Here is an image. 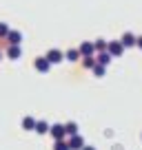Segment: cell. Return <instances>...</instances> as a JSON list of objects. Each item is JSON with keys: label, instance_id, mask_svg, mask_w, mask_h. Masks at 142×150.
I'll return each instance as SVG.
<instances>
[{"label": "cell", "instance_id": "6da1fadb", "mask_svg": "<svg viewBox=\"0 0 142 150\" xmlns=\"http://www.w3.org/2000/svg\"><path fill=\"white\" fill-rule=\"evenodd\" d=\"M107 51L111 53V57H120L124 53V47H122V42L120 40H111L109 44H107Z\"/></svg>", "mask_w": 142, "mask_h": 150}, {"label": "cell", "instance_id": "7a4b0ae2", "mask_svg": "<svg viewBox=\"0 0 142 150\" xmlns=\"http://www.w3.org/2000/svg\"><path fill=\"white\" fill-rule=\"evenodd\" d=\"M44 57L49 60V64H60V62L65 60V53H62L60 49H51V51H47Z\"/></svg>", "mask_w": 142, "mask_h": 150}, {"label": "cell", "instance_id": "3957f363", "mask_svg": "<svg viewBox=\"0 0 142 150\" xmlns=\"http://www.w3.org/2000/svg\"><path fill=\"white\" fill-rule=\"evenodd\" d=\"M49 132H51V137L53 139H65L67 137V130H65V124H53L51 128H49Z\"/></svg>", "mask_w": 142, "mask_h": 150}, {"label": "cell", "instance_id": "277c9868", "mask_svg": "<svg viewBox=\"0 0 142 150\" xmlns=\"http://www.w3.org/2000/svg\"><path fill=\"white\" fill-rule=\"evenodd\" d=\"M67 144H69V150H82L85 148V139H82L80 135H73L67 139Z\"/></svg>", "mask_w": 142, "mask_h": 150}, {"label": "cell", "instance_id": "5b68a950", "mask_svg": "<svg viewBox=\"0 0 142 150\" xmlns=\"http://www.w3.org/2000/svg\"><path fill=\"white\" fill-rule=\"evenodd\" d=\"M78 51H80V55H82V57H91V55H95L93 42H82L80 47H78Z\"/></svg>", "mask_w": 142, "mask_h": 150}, {"label": "cell", "instance_id": "8992f818", "mask_svg": "<svg viewBox=\"0 0 142 150\" xmlns=\"http://www.w3.org/2000/svg\"><path fill=\"white\" fill-rule=\"evenodd\" d=\"M33 66H36V71H40V73H47L49 69H51V64H49L47 57H36V62H33Z\"/></svg>", "mask_w": 142, "mask_h": 150}, {"label": "cell", "instance_id": "52a82bcc", "mask_svg": "<svg viewBox=\"0 0 142 150\" xmlns=\"http://www.w3.org/2000/svg\"><path fill=\"white\" fill-rule=\"evenodd\" d=\"M5 40H7V44H16V47H20V42H22V33H20V31H9Z\"/></svg>", "mask_w": 142, "mask_h": 150}, {"label": "cell", "instance_id": "ba28073f", "mask_svg": "<svg viewBox=\"0 0 142 150\" xmlns=\"http://www.w3.org/2000/svg\"><path fill=\"white\" fill-rule=\"evenodd\" d=\"M20 55H22V49L20 47H16V44H9V47H7V57H9V60H18Z\"/></svg>", "mask_w": 142, "mask_h": 150}, {"label": "cell", "instance_id": "9c48e42d", "mask_svg": "<svg viewBox=\"0 0 142 150\" xmlns=\"http://www.w3.org/2000/svg\"><path fill=\"white\" fill-rule=\"evenodd\" d=\"M136 40H138V38L133 35V33H124V35L120 38V42H122V47H124V49H129V47H136Z\"/></svg>", "mask_w": 142, "mask_h": 150}, {"label": "cell", "instance_id": "30bf717a", "mask_svg": "<svg viewBox=\"0 0 142 150\" xmlns=\"http://www.w3.org/2000/svg\"><path fill=\"white\" fill-rule=\"evenodd\" d=\"M95 62H98V64H102V66H107V64L111 62V53H109V51L95 53Z\"/></svg>", "mask_w": 142, "mask_h": 150}, {"label": "cell", "instance_id": "8fae6325", "mask_svg": "<svg viewBox=\"0 0 142 150\" xmlns=\"http://www.w3.org/2000/svg\"><path fill=\"white\" fill-rule=\"evenodd\" d=\"M80 51H78V49H69V51L65 53V60H69V62H78L80 60Z\"/></svg>", "mask_w": 142, "mask_h": 150}, {"label": "cell", "instance_id": "7c38bea8", "mask_svg": "<svg viewBox=\"0 0 142 150\" xmlns=\"http://www.w3.org/2000/svg\"><path fill=\"white\" fill-rule=\"evenodd\" d=\"M107 40H104V38H98V40H95L93 42V49H95V53H102V51H107Z\"/></svg>", "mask_w": 142, "mask_h": 150}, {"label": "cell", "instance_id": "4fadbf2b", "mask_svg": "<svg viewBox=\"0 0 142 150\" xmlns=\"http://www.w3.org/2000/svg\"><path fill=\"white\" fill-rule=\"evenodd\" d=\"M49 128H51V126H49L47 122H36V128H33V130L38 132V135H47Z\"/></svg>", "mask_w": 142, "mask_h": 150}, {"label": "cell", "instance_id": "5bb4252c", "mask_svg": "<svg viewBox=\"0 0 142 150\" xmlns=\"http://www.w3.org/2000/svg\"><path fill=\"white\" fill-rule=\"evenodd\" d=\"M65 130H67V135H69V137L78 135V124H76V122H69V124H65Z\"/></svg>", "mask_w": 142, "mask_h": 150}, {"label": "cell", "instance_id": "9a60e30c", "mask_svg": "<svg viewBox=\"0 0 142 150\" xmlns=\"http://www.w3.org/2000/svg\"><path fill=\"white\" fill-rule=\"evenodd\" d=\"M22 128L24 130H33V128H36V119L33 117H24L22 119Z\"/></svg>", "mask_w": 142, "mask_h": 150}, {"label": "cell", "instance_id": "2e32d148", "mask_svg": "<svg viewBox=\"0 0 142 150\" xmlns=\"http://www.w3.org/2000/svg\"><path fill=\"white\" fill-rule=\"evenodd\" d=\"M82 66H85V69H93V66H95V55L82 57Z\"/></svg>", "mask_w": 142, "mask_h": 150}, {"label": "cell", "instance_id": "e0dca14e", "mask_svg": "<svg viewBox=\"0 0 142 150\" xmlns=\"http://www.w3.org/2000/svg\"><path fill=\"white\" fill-rule=\"evenodd\" d=\"M91 71H93V75H95V77H102V75H104V71H107V66H102V64H98V62H95V66H93Z\"/></svg>", "mask_w": 142, "mask_h": 150}, {"label": "cell", "instance_id": "ac0fdd59", "mask_svg": "<svg viewBox=\"0 0 142 150\" xmlns=\"http://www.w3.org/2000/svg\"><path fill=\"white\" fill-rule=\"evenodd\" d=\"M53 150H69V144H67V139H58L56 144H53Z\"/></svg>", "mask_w": 142, "mask_h": 150}, {"label": "cell", "instance_id": "d6986e66", "mask_svg": "<svg viewBox=\"0 0 142 150\" xmlns=\"http://www.w3.org/2000/svg\"><path fill=\"white\" fill-rule=\"evenodd\" d=\"M9 31H11V29L7 27L5 22H0V40H5V38H7V33H9Z\"/></svg>", "mask_w": 142, "mask_h": 150}, {"label": "cell", "instance_id": "ffe728a7", "mask_svg": "<svg viewBox=\"0 0 142 150\" xmlns=\"http://www.w3.org/2000/svg\"><path fill=\"white\" fill-rule=\"evenodd\" d=\"M136 47H140V49H142V35H140V38L136 40Z\"/></svg>", "mask_w": 142, "mask_h": 150}, {"label": "cell", "instance_id": "44dd1931", "mask_svg": "<svg viewBox=\"0 0 142 150\" xmlns=\"http://www.w3.org/2000/svg\"><path fill=\"white\" fill-rule=\"evenodd\" d=\"M82 150H95V148H93V146H85Z\"/></svg>", "mask_w": 142, "mask_h": 150}, {"label": "cell", "instance_id": "7402d4cb", "mask_svg": "<svg viewBox=\"0 0 142 150\" xmlns=\"http://www.w3.org/2000/svg\"><path fill=\"white\" fill-rule=\"evenodd\" d=\"M0 60H2V51H0Z\"/></svg>", "mask_w": 142, "mask_h": 150}]
</instances>
